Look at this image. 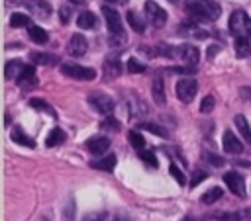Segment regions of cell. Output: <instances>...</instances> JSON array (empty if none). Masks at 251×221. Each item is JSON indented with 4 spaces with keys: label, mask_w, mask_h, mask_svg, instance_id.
Segmentation results:
<instances>
[{
    "label": "cell",
    "mask_w": 251,
    "mask_h": 221,
    "mask_svg": "<svg viewBox=\"0 0 251 221\" xmlns=\"http://www.w3.org/2000/svg\"><path fill=\"white\" fill-rule=\"evenodd\" d=\"M186 12L198 22H214L220 18L222 8L216 0H188Z\"/></svg>",
    "instance_id": "1"
},
{
    "label": "cell",
    "mask_w": 251,
    "mask_h": 221,
    "mask_svg": "<svg viewBox=\"0 0 251 221\" xmlns=\"http://www.w3.org/2000/svg\"><path fill=\"white\" fill-rule=\"evenodd\" d=\"M102 14H104V20H106V25H108V31H110L112 45H116V47L124 45L127 41V37H126V31H124V23H122L120 14L114 8H110V6H104L102 8Z\"/></svg>",
    "instance_id": "2"
},
{
    "label": "cell",
    "mask_w": 251,
    "mask_h": 221,
    "mask_svg": "<svg viewBox=\"0 0 251 221\" xmlns=\"http://www.w3.org/2000/svg\"><path fill=\"white\" fill-rule=\"evenodd\" d=\"M229 31L233 37H249L251 35V18L243 10H235L229 16Z\"/></svg>",
    "instance_id": "3"
},
{
    "label": "cell",
    "mask_w": 251,
    "mask_h": 221,
    "mask_svg": "<svg viewBox=\"0 0 251 221\" xmlns=\"http://www.w3.org/2000/svg\"><path fill=\"white\" fill-rule=\"evenodd\" d=\"M61 72L69 78H75V80H94L96 78V70L90 68V66H80V65H75V63H65L61 65Z\"/></svg>",
    "instance_id": "4"
},
{
    "label": "cell",
    "mask_w": 251,
    "mask_h": 221,
    "mask_svg": "<svg viewBox=\"0 0 251 221\" xmlns=\"http://www.w3.org/2000/svg\"><path fill=\"white\" fill-rule=\"evenodd\" d=\"M196 90H198V84H196L194 78H180V80L176 82V86H175V92H176L178 100L184 102V104H188V102L194 100Z\"/></svg>",
    "instance_id": "5"
},
{
    "label": "cell",
    "mask_w": 251,
    "mask_h": 221,
    "mask_svg": "<svg viewBox=\"0 0 251 221\" xmlns=\"http://www.w3.org/2000/svg\"><path fill=\"white\" fill-rule=\"evenodd\" d=\"M145 16H147V22L153 27H163L165 22H167V12L157 2H153V0L145 2Z\"/></svg>",
    "instance_id": "6"
},
{
    "label": "cell",
    "mask_w": 251,
    "mask_h": 221,
    "mask_svg": "<svg viewBox=\"0 0 251 221\" xmlns=\"http://www.w3.org/2000/svg\"><path fill=\"white\" fill-rule=\"evenodd\" d=\"M88 104L98 111V113H104V115H110L114 111V100L102 92H92L88 94Z\"/></svg>",
    "instance_id": "7"
},
{
    "label": "cell",
    "mask_w": 251,
    "mask_h": 221,
    "mask_svg": "<svg viewBox=\"0 0 251 221\" xmlns=\"http://www.w3.org/2000/svg\"><path fill=\"white\" fill-rule=\"evenodd\" d=\"M173 57H176L178 61H182L184 65H190V66H194L196 63H198V59H200V51L194 47V45H188V43H184V45H178V47H175V51H173Z\"/></svg>",
    "instance_id": "8"
},
{
    "label": "cell",
    "mask_w": 251,
    "mask_h": 221,
    "mask_svg": "<svg viewBox=\"0 0 251 221\" xmlns=\"http://www.w3.org/2000/svg\"><path fill=\"white\" fill-rule=\"evenodd\" d=\"M224 182H226L227 190H229L231 194H235L237 198H243V196H245V184H243V178H241L239 172H235V170L226 172V174H224Z\"/></svg>",
    "instance_id": "9"
},
{
    "label": "cell",
    "mask_w": 251,
    "mask_h": 221,
    "mask_svg": "<svg viewBox=\"0 0 251 221\" xmlns=\"http://www.w3.org/2000/svg\"><path fill=\"white\" fill-rule=\"evenodd\" d=\"M222 147H224V151L226 153H229V155H239V153H243V143L233 135V131H224V137H222Z\"/></svg>",
    "instance_id": "10"
},
{
    "label": "cell",
    "mask_w": 251,
    "mask_h": 221,
    "mask_svg": "<svg viewBox=\"0 0 251 221\" xmlns=\"http://www.w3.org/2000/svg\"><path fill=\"white\" fill-rule=\"evenodd\" d=\"M86 49H88V43H86L84 35L75 33V35L69 39L67 51H69V55H71V57H82V55L86 53Z\"/></svg>",
    "instance_id": "11"
},
{
    "label": "cell",
    "mask_w": 251,
    "mask_h": 221,
    "mask_svg": "<svg viewBox=\"0 0 251 221\" xmlns=\"http://www.w3.org/2000/svg\"><path fill=\"white\" fill-rule=\"evenodd\" d=\"M86 149L92 153V155H104L108 149H110V139L104 137V135H94L86 141Z\"/></svg>",
    "instance_id": "12"
},
{
    "label": "cell",
    "mask_w": 251,
    "mask_h": 221,
    "mask_svg": "<svg viewBox=\"0 0 251 221\" xmlns=\"http://www.w3.org/2000/svg\"><path fill=\"white\" fill-rule=\"evenodd\" d=\"M16 82H18L22 88H31V86H35V84H37V80H35V68H33L31 65H25L24 72L16 78Z\"/></svg>",
    "instance_id": "13"
},
{
    "label": "cell",
    "mask_w": 251,
    "mask_h": 221,
    "mask_svg": "<svg viewBox=\"0 0 251 221\" xmlns=\"http://www.w3.org/2000/svg\"><path fill=\"white\" fill-rule=\"evenodd\" d=\"M116 155H106V156H102V158H98V160H92L90 162V166L92 168H96V170H104V172H112L114 170V166H116Z\"/></svg>",
    "instance_id": "14"
},
{
    "label": "cell",
    "mask_w": 251,
    "mask_h": 221,
    "mask_svg": "<svg viewBox=\"0 0 251 221\" xmlns=\"http://www.w3.org/2000/svg\"><path fill=\"white\" fill-rule=\"evenodd\" d=\"M104 74H106V78H116V76H120L122 74V63L116 59V57H108L106 61H104Z\"/></svg>",
    "instance_id": "15"
},
{
    "label": "cell",
    "mask_w": 251,
    "mask_h": 221,
    "mask_svg": "<svg viewBox=\"0 0 251 221\" xmlns=\"http://www.w3.org/2000/svg\"><path fill=\"white\" fill-rule=\"evenodd\" d=\"M76 23H78L80 29H94L98 25V18L92 12H82V14H78Z\"/></svg>",
    "instance_id": "16"
},
{
    "label": "cell",
    "mask_w": 251,
    "mask_h": 221,
    "mask_svg": "<svg viewBox=\"0 0 251 221\" xmlns=\"http://www.w3.org/2000/svg\"><path fill=\"white\" fill-rule=\"evenodd\" d=\"M27 35H29V39H31L33 43H39V45L47 43V39H49L47 31H45L43 27H39V25H29V27H27Z\"/></svg>",
    "instance_id": "17"
},
{
    "label": "cell",
    "mask_w": 251,
    "mask_h": 221,
    "mask_svg": "<svg viewBox=\"0 0 251 221\" xmlns=\"http://www.w3.org/2000/svg\"><path fill=\"white\" fill-rule=\"evenodd\" d=\"M24 68H25V65H24L22 61H8V63H6V68H4L6 78H8V80L18 78V76L24 72Z\"/></svg>",
    "instance_id": "18"
},
{
    "label": "cell",
    "mask_w": 251,
    "mask_h": 221,
    "mask_svg": "<svg viewBox=\"0 0 251 221\" xmlns=\"http://www.w3.org/2000/svg\"><path fill=\"white\" fill-rule=\"evenodd\" d=\"M12 141H14V143H18V145L29 147V149H33V147H35V141H33L31 137H27V135L24 133V129H22V127H16V129L12 131Z\"/></svg>",
    "instance_id": "19"
},
{
    "label": "cell",
    "mask_w": 251,
    "mask_h": 221,
    "mask_svg": "<svg viewBox=\"0 0 251 221\" xmlns=\"http://www.w3.org/2000/svg\"><path fill=\"white\" fill-rule=\"evenodd\" d=\"M31 61L35 63V65H57L59 63V57L57 55H51V53H31Z\"/></svg>",
    "instance_id": "20"
},
{
    "label": "cell",
    "mask_w": 251,
    "mask_h": 221,
    "mask_svg": "<svg viewBox=\"0 0 251 221\" xmlns=\"http://www.w3.org/2000/svg\"><path fill=\"white\" fill-rule=\"evenodd\" d=\"M126 20H127V23L131 25L133 31H137V33H143V31H145V22H143L141 16H137L133 10H129V12L126 14Z\"/></svg>",
    "instance_id": "21"
},
{
    "label": "cell",
    "mask_w": 251,
    "mask_h": 221,
    "mask_svg": "<svg viewBox=\"0 0 251 221\" xmlns=\"http://www.w3.org/2000/svg\"><path fill=\"white\" fill-rule=\"evenodd\" d=\"M65 131L63 129H59V127H55V129H51L49 131V135H47V139H45V145L47 147H57V145H61L63 141H65Z\"/></svg>",
    "instance_id": "22"
},
{
    "label": "cell",
    "mask_w": 251,
    "mask_h": 221,
    "mask_svg": "<svg viewBox=\"0 0 251 221\" xmlns=\"http://www.w3.org/2000/svg\"><path fill=\"white\" fill-rule=\"evenodd\" d=\"M235 55H237V57H247V55H251L249 37H235Z\"/></svg>",
    "instance_id": "23"
},
{
    "label": "cell",
    "mask_w": 251,
    "mask_h": 221,
    "mask_svg": "<svg viewBox=\"0 0 251 221\" xmlns=\"http://www.w3.org/2000/svg\"><path fill=\"white\" fill-rule=\"evenodd\" d=\"M235 125H237V129H239V133L243 135V139L247 141V143H251V127H249V123H247V119L243 117V115H235Z\"/></svg>",
    "instance_id": "24"
},
{
    "label": "cell",
    "mask_w": 251,
    "mask_h": 221,
    "mask_svg": "<svg viewBox=\"0 0 251 221\" xmlns=\"http://www.w3.org/2000/svg\"><path fill=\"white\" fill-rule=\"evenodd\" d=\"M153 100L157 104H165V90H163V78L153 80Z\"/></svg>",
    "instance_id": "25"
},
{
    "label": "cell",
    "mask_w": 251,
    "mask_h": 221,
    "mask_svg": "<svg viewBox=\"0 0 251 221\" xmlns=\"http://www.w3.org/2000/svg\"><path fill=\"white\" fill-rule=\"evenodd\" d=\"M224 196V192H222V188H210L208 192H204L202 194V203H214L216 199H220Z\"/></svg>",
    "instance_id": "26"
},
{
    "label": "cell",
    "mask_w": 251,
    "mask_h": 221,
    "mask_svg": "<svg viewBox=\"0 0 251 221\" xmlns=\"http://www.w3.org/2000/svg\"><path fill=\"white\" fill-rule=\"evenodd\" d=\"M141 129H147V131H151L153 135H159V137H169V131L165 129V127H161V125H157V123H141L139 125Z\"/></svg>",
    "instance_id": "27"
},
{
    "label": "cell",
    "mask_w": 251,
    "mask_h": 221,
    "mask_svg": "<svg viewBox=\"0 0 251 221\" xmlns=\"http://www.w3.org/2000/svg\"><path fill=\"white\" fill-rule=\"evenodd\" d=\"M10 25L12 27H25V25H29V18L25 14H12Z\"/></svg>",
    "instance_id": "28"
},
{
    "label": "cell",
    "mask_w": 251,
    "mask_h": 221,
    "mask_svg": "<svg viewBox=\"0 0 251 221\" xmlns=\"http://www.w3.org/2000/svg\"><path fill=\"white\" fill-rule=\"evenodd\" d=\"M127 137H129V143H131V147H133V149L141 151V149L145 147V139L141 137V133H137V131H129V133H127Z\"/></svg>",
    "instance_id": "29"
},
{
    "label": "cell",
    "mask_w": 251,
    "mask_h": 221,
    "mask_svg": "<svg viewBox=\"0 0 251 221\" xmlns=\"http://www.w3.org/2000/svg\"><path fill=\"white\" fill-rule=\"evenodd\" d=\"M139 158H141L149 168H157V156L153 155V151H139Z\"/></svg>",
    "instance_id": "30"
},
{
    "label": "cell",
    "mask_w": 251,
    "mask_h": 221,
    "mask_svg": "<svg viewBox=\"0 0 251 221\" xmlns=\"http://www.w3.org/2000/svg\"><path fill=\"white\" fill-rule=\"evenodd\" d=\"M29 106H31V108H35V110H39V111H49L51 115H55V111L51 110V106H49L47 102L39 100V98H31V100H29Z\"/></svg>",
    "instance_id": "31"
},
{
    "label": "cell",
    "mask_w": 251,
    "mask_h": 221,
    "mask_svg": "<svg viewBox=\"0 0 251 221\" xmlns=\"http://www.w3.org/2000/svg\"><path fill=\"white\" fill-rule=\"evenodd\" d=\"M100 127H102L104 131H112V133H116V131H120V121H118L116 117H106V119L100 123Z\"/></svg>",
    "instance_id": "32"
},
{
    "label": "cell",
    "mask_w": 251,
    "mask_h": 221,
    "mask_svg": "<svg viewBox=\"0 0 251 221\" xmlns=\"http://www.w3.org/2000/svg\"><path fill=\"white\" fill-rule=\"evenodd\" d=\"M169 174H171V176H173L180 186H184V184H186V176L180 172V168H178L176 164H171V166H169Z\"/></svg>",
    "instance_id": "33"
},
{
    "label": "cell",
    "mask_w": 251,
    "mask_h": 221,
    "mask_svg": "<svg viewBox=\"0 0 251 221\" xmlns=\"http://www.w3.org/2000/svg\"><path fill=\"white\" fill-rule=\"evenodd\" d=\"M145 68H147V66H145L143 63H139L135 57L127 59V70H129V72H133V74H135V72H143Z\"/></svg>",
    "instance_id": "34"
},
{
    "label": "cell",
    "mask_w": 251,
    "mask_h": 221,
    "mask_svg": "<svg viewBox=\"0 0 251 221\" xmlns=\"http://www.w3.org/2000/svg\"><path fill=\"white\" fill-rule=\"evenodd\" d=\"M214 106H216L214 96H206V98L202 100V104H200V111H202V113H210V111L214 110Z\"/></svg>",
    "instance_id": "35"
},
{
    "label": "cell",
    "mask_w": 251,
    "mask_h": 221,
    "mask_svg": "<svg viewBox=\"0 0 251 221\" xmlns=\"http://www.w3.org/2000/svg\"><path fill=\"white\" fill-rule=\"evenodd\" d=\"M208 162H212V164H216V166H222L224 164V158L222 156H218V155H214V153H208V151H204V155H202Z\"/></svg>",
    "instance_id": "36"
},
{
    "label": "cell",
    "mask_w": 251,
    "mask_h": 221,
    "mask_svg": "<svg viewBox=\"0 0 251 221\" xmlns=\"http://www.w3.org/2000/svg\"><path fill=\"white\" fill-rule=\"evenodd\" d=\"M208 178V174L206 172H202V170H194V174H192V180H190V188H194V186H198L202 180H206Z\"/></svg>",
    "instance_id": "37"
},
{
    "label": "cell",
    "mask_w": 251,
    "mask_h": 221,
    "mask_svg": "<svg viewBox=\"0 0 251 221\" xmlns=\"http://www.w3.org/2000/svg\"><path fill=\"white\" fill-rule=\"evenodd\" d=\"M35 10H37V14H39L41 18H47V16L51 14V6H49L47 2H39V4L35 6Z\"/></svg>",
    "instance_id": "38"
},
{
    "label": "cell",
    "mask_w": 251,
    "mask_h": 221,
    "mask_svg": "<svg viewBox=\"0 0 251 221\" xmlns=\"http://www.w3.org/2000/svg\"><path fill=\"white\" fill-rule=\"evenodd\" d=\"M59 18H61L63 23H67L69 18H71V8H69V6H63V8L59 10Z\"/></svg>",
    "instance_id": "39"
},
{
    "label": "cell",
    "mask_w": 251,
    "mask_h": 221,
    "mask_svg": "<svg viewBox=\"0 0 251 221\" xmlns=\"http://www.w3.org/2000/svg\"><path fill=\"white\" fill-rule=\"evenodd\" d=\"M239 94H241V98L251 100V88H249V86H241V88H239Z\"/></svg>",
    "instance_id": "40"
},
{
    "label": "cell",
    "mask_w": 251,
    "mask_h": 221,
    "mask_svg": "<svg viewBox=\"0 0 251 221\" xmlns=\"http://www.w3.org/2000/svg\"><path fill=\"white\" fill-rule=\"evenodd\" d=\"M106 2H110V4H120V2H126V0H106Z\"/></svg>",
    "instance_id": "41"
},
{
    "label": "cell",
    "mask_w": 251,
    "mask_h": 221,
    "mask_svg": "<svg viewBox=\"0 0 251 221\" xmlns=\"http://www.w3.org/2000/svg\"><path fill=\"white\" fill-rule=\"evenodd\" d=\"M182 221H198V219H194V217H184Z\"/></svg>",
    "instance_id": "42"
},
{
    "label": "cell",
    "mask_w": 251,
    "mask_h": 221,
    "mask_svg": "<svg viewBox=\"0 0 251 221\" xmlns=\"http://www.w3.org/2000/svg\"><path fill=\"white\" fill-rule=\"evenodd\" d=\"M71 2H75V4H78V2H82V0H71Z\"/></svg>",
    "instance_id": "43"
}]
</instances>
